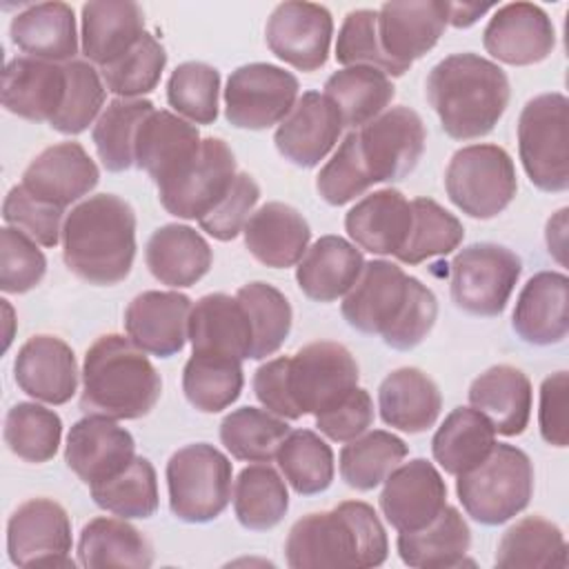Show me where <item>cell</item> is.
Segmentation results:
<instances>
[{
  "mask_svg": "<svg viewBox=\"0 0 569 569\" xmlns=\"http://www.w3.org/2000/svg\"><path fill=\"white\" fill-rule=\"evenodd\" d=\"M67 69V91L60 111L51 118L49 127L64 136H78L102 113L107 98V87L102 76L91 62L71 60L64 62Z\"/></svg>",
  "mask_w": 569,
  "mask_h": 569,
  "instance_id": "db71d44e",
  "label": "cell"
},
{
  "mask_svg": "<svg viewBox=\"0 0 569 569\" xmlns=\"http://www.w3.org/2000/svg\"><path fill=\"white\" fill-rule=\"evenodd\" d=\"M9 36L29 58L64 64L78 53L76 13L67 2L27 4L13 16Z\"/></svg>",
  "mask_w": 569,
  "mask_h": 569,
  "instance_id": "1f68e13d",
  "label": "cell"
},
{
  "mask_svg": "<svg viewBox=\"0 0 569 569\" xmlns=\"http://www.w3.org/2000/svg\"><path fill=\"white\" fill-rule=\"evenodd\" d=\"M133 458V436L111 418L84 416L67 433L64 462L89 487L118 476Z\"/></svg>",
  "mask_w": 569,
  "mask_h": 569,
  "instance_id": "ffe728a7",
  "label": "cell"
},
{
  "mask_svg": "<svg viewBox=\"0 0 569 569\" xmlns=\"http://www.w3.org/2000/svg\"><path fill=\"white\" fill-rule=\"evenodd\" d=\"M325 96L338 107L345 127L360 129L387 111L396 87L387 73L373 67H342L325 82Z\"/></svg>",
  "mask_w": 569,
  "mask_h": 569,
  "instance_id": "ab89813d",
  "label": "cell"
},
{
  "mask_svg": "<svg viewBox=\"0 0 569 569\" xmlns=\"http://www.w3.org/2000/svg\"><path fill=\"white\" fill-rule=\"evenodd\" d=\"M409 447L402 438L385 429L365 431L349 440L338 458L340 478L356 491H371L407 458Z\"/></svg>",
  "mask_w": 569,
  "mask_h": 569,
  "instance_id": "ee69618b",
  "label": "cell"
},
{
  "mask_svg": "<svg viewBox=\"0 0 569 569\" xmlns=\"http://www.w3.org/2000/svg\"><path fill=\"white\" fill-rule=\"evenodd\" d=\"M369 187L371 180L358 153L356 131H351L338 144L336 153L322 164L320 173L316 176V189L325 202L340 207L360 198Z\"/></svg>",
  "mask_w": 569,
  "mask_h": 569,
  "instance_id": "680465c9",
  "label": "cell"
},
{
  "mask_svg": "<svg viewBox=\"0 0 569 569\" xmlns=\"http://www.w3.org/2000/svg\"><path fill=\"white\" fill-rule=\"evenodd\" d=\"M447 507V485L433 462L413 458L398 465L380 493V511L396 531L427 527Z\"/></svg>",
  "mask_w": 569,
  "mask_h": 569,
  "instance_id": "ac0fdd59",
  "label": "cell"
},
{
  "mask_svg": "<svg viewBox=\"0 0 569 569\" xmlns=\"http://www.w3.org/2000/svg\"><path fill=\"white\" fill-rule=\"evenodd\" d=\"M438 318V300L433 291L418 278H409V296L398 320L382 333L387 347L409 351L418 347L433 329Z\"/></svg>",
  "mask_w": 569,
  "mask_h": 569,
  "instance_id": "6125c7cd",
  "label": "cell"
},
{
  "mask_svg": "<svg viewBox=\"0 0 569 569\" xmlns=\"http://www.w3.org/2000/svg\"><path fill=\"white\" fill-rule=\"evenodd\" d=\"M156 111L147 98H116L98 116L91 140L107 171L120 173L136 167L133 147L144 118Z\"/></svg>",
  "mask_w": 569,
  "mask_h": 569,
  "instance_id": "7bdbcfd3",
  "label": "cell"
},
{
  "mask_svg": "<svg viewBox=\"0 0 569 569\" xmlns=\"http://www.w3.org/2000/svg\"><path fill=\"white\" fill-rule=\"evenodd\" d=\"M567 391H569L567 371H556V373L547 376L540 385L538 425H540L542 440L551 447H567V442H569Z\"/></svg>",
  "mask_w": 569,
  "mask_h": 569,
  "instance_id": "e7e4bbea",
  "label": "cell"
},
{
  "mask_svg": "<svg viewBox=\"0 0 569 569\" xmlns=\"http://www.w3.org/2000/svg\"><path fill=\"white\" fill-rule=\"evenodd\" d=\"M231 460L207 442L178 449L167 462L169 509L182 522L216 520L231 500Z\"/></svg>",
  "mask_w": 569,
  "mask_h": 569,
  "instance_id": "ba28073f",
  "label": "cell"
},
{
  "mask_svg": "<svg viewBox=\"0 0 569 569\" xmlns=\"http://www.w3.org/2000/svg\"><path fill=\"white\" fill-rule=\"evenodd\" d=\"M338 107L320 91H305L278 124L273 142L278 153L296 167H318L338 144L342 133Z\"/></svg>",
  "mask_w": 569,
  "mask_h": 569,
  "instance_id": "e0dca14e",
  "label": "cell"
},
{
  "mask_svg": "<svg viewBox=\"0 0 569 569\" xmlns=\"http://www.w3.org/2000/svg\"><path fill=\"white\" fill-rule=\"evenodd\" d=\"M520 273L522 260L511 249L496 242L469 244L451 260V300L471 316H500Z\"/></svg>",
  "mask_w": 569,
  "mask_h": 569,
  "instance_id": "30bf717a",
  "label": "cell"
},
{
  "mask_svg": "<svg viewBox=\"0 0 569 569\" xmlns=\"http://www.w3.org/2000/svg\"><path fill=\"white\" fill-rule=\"evenodd\" d=\"M162 393V380L147 353L120 333L100 336L84 353L80 409L87 416L136 420Z\"/></svg>",
  "mask_w": 569,
  "mask_h": 569,
  "instance_id": "5b68a950",
  "label": "cell"
},
{
  "mask_svg": "<svg viewBox=\"0 0 569 569\" xmlns=\"http://www.w3.org/2000/svg\"><path fill=\"white\" fill-rule=\"evenodd\" d=\"M164 67V47L149 31H144L136 47L116 62L102 67L100 76L107 91L116 93L118 98H140L158 87Z\"/></svg>",
  "mask_w": 569,
  "mask_h": 569,
  "instance_id": "11a10c76",
  "label": "cell"
},
{
  "mask_svg": "<svg viewBox=\"0 0 569 569\" xmlns=\"http://www.w3.org/2000/svg\"><path fill=\"white\" fill-rule=\"evenodd\" d=\"M493 562L505 569H565V533L542 516H525L502 533Z\"/></svg>",
  "mask_w": 569,
  "mask_h": 569,
  "instance_id": "60d3db41",
  "label": "cell"
},
{
  "mask_svg": "<svg viewBox=\"0 0 569 569\" xmlns=\"http://www.w3.org/2000/svg\"><path fill=\"white\" fill-rule=\"evenodd\" d=\"M511 327L527 345H558L569 331V278L560 271L531 276L518 293Z\"/></svg>",
  "mask_w": 569,
  "mask_h": 569,
  "instance_id": "484cf974",
  "label": "cell"
},
{
  "mask_svg": "<svg viewBox=\"0 0 569 569\" xmlns=\"http://www.w3.org/2000/svg\"><path fill=\"white\" fill-rule=\"evenodd\" d=\"M13 378L27 396L47 405H64L78 391L76 353L58 336H33L18 349Z\"/></svg>",
  "mask_w": 569,
  "mask_h": 569,
  "instance_id": "d4e9b609",
  "label": "cell"
},
{
  "mask_svg": "<svg viewBox=\"0 0 569 569\" xmlns=\"http://www.w3.org/2000/svg\"><path fill=\"white\" fill-rule=\"evenodd\" d=\"M82 53L100 69L122 58L144 36V13L129 0H93L82 4Z\"/></svg>",
  "mask_w": 569,
  "mask_h": 569,
  "instance_id": "4dcf8cb0",
  "label": "cell"
},
{
  "mask_svg": "<svg viewBox=\"0 0 569 569\" xmlns=\"http://www.w3.org/2000/svg\"><path fill=\"white\" fill-rule=\"evenodd\" d=\"M238 176L231 147L222 138H202L200 151L184 173L158 191L162 207L182 220H200L231 189Z\"/></svg>",
  "mask_w": 569,
  "mask_h": 569,
  "instance_id": "9a60e30c",
  "label": "cell"
},
{
  "mask_svg": "<svg viewBox=\"0 0 569 569\" xmlns=\"http://www.w3.org/2000/svg\"><path fill=\"white\" fill-rule=\"evenodd\" d=\"M569 100L551 91L531 98L518 118V153L531 184L560 193L569 187Z\"/></svg>",
  "mask_w": 569,
  "mask_h": 569,
  "instance_id": "52a82bcc",
  "label": "cell"
},
{
  "mask_svg": "<svg viewBox=\"0 0 569 569\" xmlns=\"http://www.w3.org/2000/svg\"><path fill=\"white\" fill-rule=\"evenodd\" d=\"M220 71L207 62L178 64L167 82V100L173 111L193 124H211L218 118Z\"/></svg>",
  "mask_w": 569,
  "mask_h": 569,
  "instance_id": "f5cc1de1",
  "label": "cell"
},
{
  "mask_svg": "<svg viewBox=\"0 0 569 569\" xmlns=\"http://www.w3.org/2000/svg\"><path fill=\"white\" fill-rule=\"evenodd\" d=\"M71 545V520L56 500L31 498L7 522V553L16 567L73 569Z\"/></svg>",
  "mask_w": 569,
  "mask_h": 569,
  "instance_id": "4fadbf2b",
  "label": "cell"
},
{
  "mask_svg": "<svg viewBox=\"0 0 569 569\" xmlns=\"http://www.w3.org/2000/svg\"><path fill=\"white\" fill-rule=\"evenodd\" d=\"M389 540L371 505L345 500L331 511L307 513L284 540L291 569H369L387 560Z\"/></svg>",
  "mask_w": 569,
  "mask_h": 569,
  "instance_id": "7a4b0ae2",
  "label": "cell"
},
{
  "mask_svg": "<svg viewBox=\"0 0 569 569\" xmlns=\"http://www.w3.org/2000/svg\"><path fill=\"white\" fill-rule=\"evenodd\" d=\"M449 200L476 220L502 213L518 191L511 156L498 144H469L458 149L445 171Z\"/></svg>",
  "mask_w": 569,
  "mask_h": 569,
  "instance_id": "9c48e42d",
  "label": "cell"
},
{
  "mask_svg": "<svg viewBox=\"0 0 569 569\" xmlns=\"http://www.w3.org/2000/svg\"><path fill=\"white\" fill-rule=\"evenodd\" d=\"M469 402L491 422L496 433L520 436L531 418L533 391L520 369L496 365L471 382Z\"/></svg>",
  "mask_w": 569,
  "mask_h": 569,
  "instance_id": "e575fe53",
  "label": "cell"
},
{
  "mask_svg": "<svg viewBox=\"0 0 569 569\" xmlns=\"http://www.w3.org/2000/svg\"><path fill=\"white\" fill-rule=\"evenodd\" d=\"M345 229L358 249L396 256L411 229V202L391 187L367 193L347 211Z\"/></svg>",
  "mask_w": 569,
  "mask_h": 569,
  "instance_id": "83f0119b",
  "label": "cell"
},
{
  "mask_svg": "<svg viewBox=\"0 0 569 569\" xmlns=\"http://www.w3.org/2000/svg\"><path fill=\"white\" fill-rule=\"evenodd\" d=\"M258 200H260V187L253 180V176L238 171L231 189L207 216H202L198 220V224L211 238H216L220 242H229L238 233H242Z\"/></svg>",
  "mask_w": 569,
  "mask_h": 569,
  "instance_id": "94428289",
  "label": "cell"
},
{
  "mask_svg": "<svg viewBox=\"0 0 569 569\" xmlns=\"http://www.w3.org/2000/svg\"><path fill=\"white\" fill-rule=\"evenodd\" d=\"M47 273V258L36 240L16 227L0 229V289L27 293Z\"/></svg>",
  "mask_w": 569,
  "mask_h": 569,
  "instance_id": "6f0895ef",
  "label": "cell"
},
{
  "mask_svg": "<svg viewBox=\"0 0 569 569\" xmlns=\"http://www.w3.org/2000/svg\"><path fill=\"white\" fill-rule=\"evenodd\" d=\"M78 562L87 569H147L153 565V549L149 540L133 525L127 522V518L100 516L89 520L80 531Z\"/></svg>",
  "mask_w": 569,
  "mask_h": 569,
  "instance_id": "f35d334b",
  "label": "cell"
},
{
  "mask_svg": "<svg viewBox=\"0 0 569 569\" xmlns=\"http://www.w3.org/2000/svg\"><path fill=\"white\" fill-rule=\"evenodd\" d=\"M427 102L453 140L487 136L509 104V78L491 60L465 51L440 60L427 76Z\"/></svg>",
  "mask_w": 569,
  "mask_h": 569,
  "instance_id": "3957f363",
  "label": "cell"
},
{
  "mask_svg": "<svg viewBox=\"0 0 569 569\" xmlns=\"http://www.w3.org/2000/svg\"><path fill=\"white\" fill-rule=\"evenodd\" d=\"M249 253L271 269H287L302 260L309 249L311 229L305 216L284 202H267L251 213L244 229Z\"/></svg>",
  "mask_w": 569,
  "mask_h": 569,
  "instance_id": "f546056e",
  "label": "cell"
},
{
  "mask_svg": "<svg viewBox=\"0 0 569 569\" xmlns=\"http://www.w3.org/2000/svg\"><path fill=\"white\" fill-rule=\"evenodd\" d=\"M93 502L120 518H149L158 509V478L153 465L136 456L118 476L89 487Z\"/></svg>",
  "mask_w": 569,
  "mask_h": 569,
  "instance_id": "816d5d0a",
  "label": "cell"
},
{
  "mask_svg": "<svg viewBox=\"0 0 569 569\" xmlns=\"http://www.w3.org/2000/svg\"><path fill=\"white\" fill-rule=\"evenodd\" d=\"M276 462L300 496L322 493L333 482V451L311 429L289 431L276 453Z\"/></svg>",
  "mask_w": 569,
  "mask_h": 569,
  "instance_id": "7dc6e473",
  "label": "cell"
},
{
  "mask_svg": "<svg viewBox=\"0 0 569 569\" xmlns=\"http://www.w3.org/2000/svg\"><path fill=\"white\" fill-rule=\"evenodd\" d=\"M298 89V78L278 64H242L227 80L224 118L238 129H269L293 109Z\"/></svg>",
  "mask_w": 569,
  "mask_h": 569,
  "instance_id": "8fae6325",
  "label": "cell"
},
{
  "mask_svg": "<svg viewBox=\"0 0 569 569\" xmlns=\"http://www.w3.org/2000/svg\"><path fill=\"white\" fill-rule=\"evenodd\" d=\"M202 144L193 122L164 111H151L138 129L133 160L156 182L158 191L176 182L193 162Z\"/></svg>",
  "mask_w": 569,
  "mask_h": 569,
  "instance_id": "d6986e66",
  "label": "cell"
},
{
  "mask_svg": "<svg viewBox=\"0 0 569 569\" xmlns=\"http://www.w3.org/2000/svg\"><path fill=\"white\" fill-rule=\"evenodd\" d=\"M378 409L385 425L405 433H422L436 425L442 396L425 371L400 367L380 382Z\"/></svg>",
  "mask_w": 569,
  "mask_h": 569,
  "instance_id": "d590c367",
  "label": "cell"
},
{
  "mask_svg": "<svg viewBox=\"0 0 569 569\" xmlns=\"http://www.w3.org/2000/svg\"><path fill=\"white\" fill-rule=\"evenodd\" d=\"M400 560L416 569H453L465 565L471 531L456 507H445L427 527L398 531Z\"/></svg>",
  "mask_w": 569,
  "mask_h": 569,
  "instance_id": "8d00e7d4",
  "label": "cell"
},
{
  "mask_svg": "<svg viewBox=\"0 0 569 569\" xmlns=\"http://www.w3.org/2000/svg\"><path fill=\"white\" fill-rule=\"evenodd\" d=\"M67 91V69L38 58H13L2 71V107L31 122H51Z\"/></svg>",
  "mask_w": 569,
  "mask_h": 569,
  "instance_id": "4316f807",
  "label": "cell"
},
{
  "mask_svg": "<svg viewBox=\"0 0 569 569\" xmlns=\"http://www.w3.org/2000/svg\"><path fill=\"white\" fill-rule=\"evenodd\" d=\"M289 422L269 409L240 407L220 422V442L244 462H271L289 433Z\"/></svg>",
  "mask_w": 569,
  "mask_h": 569,
  "instance_id": "bcb514c9",
  "label": "cell"
},
{
  "mask_svg": "<svg viewBox=\"0 0 569 569\" xmlns=\"http://www.w3.org/2000/svg\"><path fill=\"white\" fill-rule=\"evenodd\" d=\"M485 51L511 67H529L549 58L556 29L547 11L533 2H509L496 9L482 31Z\"/></svg>",
  "mask_w": 569,
  "mask_h": 569,
  "instance_id": "2e32d148",
  "label": "cell"
},
{
  "mask_svg": "<svg viewBox=\"0 0 569 569\" xmlns=\"http://www.w3.org/2000/svg\"><path fill=\"white\" fill-rule=\"evenodd\" d=\"M465 238L462 222L431 198L411 200V229L396 253L402 264H420L433 256L451 253Z\"/></svg>",
  "mask_w": 569,
  "mask_h": 569,
  "instance_id": "681fc988",
  "label": "cell"
},
{
  "mask_svg": "<svg viewBox=\"0 0 569 569\" xmlns=\"http://www.w3.org/2000/svg\"><path fill=\"white\" fill-rule=\"evenodd\" d=\"M333 20L316 2H280L264 27L269 51L298 71H318L329 58Z\"/></svg>",
  "mask_w": 569,
  "mask_h": 569,
  "instance_id": "5bb4252c",
  "label": "cell"
},
{
  "mask_svg": "<svg viewBox=\"0 0 569 569\" xmlns=\"http://www.w3.org/2000/svg\"><path fill=\"white\" fill-rule=\"evenodd\" d=\"M187 340L193 353L244 360L251 356V322L236 296L207 293L191 307Z\"/></svg>",
  "mask_w": 569,
  "mask_h": 569,
  "instance_id": "f1b7e54d",
  "label": "cell"
},
{
  "mask_svg": "<svg viewBox=\"0 0 569 569\" xmlns=\"http://www.w3.org/2000/svg\"><path fill=\"white\" fill-rule=\"evenodd\" d=\"M378 40L382 51L400 67L411 69L413 60L429 53L447 27V2L407 0L385 2L378 9Z\"/></svg>",
  "mask_w": 569,
  "mask_h": 569,
  "instance_id": "7402d4cb",
  "label": "cell"
},
{
  "mask_svg": "<svg viewBox=\"0 0 569 569\" xmlns=\"http://www.w3.org/2000/svg\"><path fill=\"white\" fill-rule=\"evenodd\" d=\"M567 207H562L560 211H556L549 220H547V247L549 253L565 264V251H567Z\"/></svg>",
  "mask_w": 569,
  "mask_h": 569,
  "instance_id": "03108f58",
  "label": "cell"
},
{
  "mask_svg": "<svg viewBox=\"0 0 569 569\" xmlns=\"http://www.w3.org/2000/svg\"><path fill=\"white\" fill-rule=\"evenodd\" d=\"M98 164L80 142H58L40 151L22 173V187L38 200L67 209L96 189Z\"/></svg>",
  "mask_w": 569,
  "mask_h": 569,
  "instance_id": "603a6c76",
  "label": "cell"
},
{
  "mask_svg": "<svg viewBox=\"0 0 569 569\" xmlns=\"http://www.w3.org/2000/svg\"><path fill=\"white\" fill-rule=\"evenodd\" d=\"M4 442L24 462H47L56 456L62 438V420L53 409L38 402H18L7 411Z\"/></svg>",
  "mask_w": 569,
  "mask_h": 569,
  "instance_id": "f907efd6",
  "label": "cell"
},
{
  "mask_svg": "<svg viewBox=\"0 0 569 569\" xmlns=\"http://www.w3.org/2000/svg\"><path fill=\"white\" fill-rule=\"evenodd\" d=\"M236 298L244 307L251 322V360L273 356L291 331V305L280 289L267 282H249L236 291Z\"/></svg>",
  "mask_w": 569,
  "mask_h": 569,
  "instance_id": "c3c4849f",
  "label": "cell"
},
{
  "mask_svg": "<svg viewBox=\"0 0 569 569\" xmlns=\"http://www.w3.org/2000/svg\"><path fill=\"white\" fill-rule=\"evenodd\" d=\"M378 11L373 9H353L345 16L338 40H336V60L342 67H373L387 76H402L409 69L396 64L380 47L378 40Z\"/></svg>",
  "mask_w": 569,
  "mask_h": 569,
  "instance_id": "9f6ffc18",
  "label": "cell"
},
{
  "mask_svg": "<svg viewBox=\"0 0 569 569\" xmlns=\"http://www.w3.org/2000/svg\"><path fill=\"white\" fill-rule=\"evenodd\" d=\"M456 493L476 522L502 525L527 509L533 496V465L516 445L496 442L478 467L458 476Z\"/></svg>",
  "mask_w": 569,
  "mask_h": 569,
  "instance_id": "8992f818",
  "label": "cell"
},
{
  "mask_svg": "<svg viewBox=\"0 0 569 569\" xmlns=\"http://www.w3.org/2000/svg\"><path fill=\"white\" fill-rule=\"evenodd\" d=\"M191 307V298L180 291H142L124 311L127 338L144 353L169 358L187 342Z\"/></svg>",
  "mask_w": 569,
  "mask_h": 569,
  "instance_id": "cb8c5ba5",
  "label": "cell"
},
{
  "mask_svg": "<svg viewBox=\"0 0 569 569\" xmlns=\"http://www.w3.org/2000/svg\"><path fill=\"white\" fill-rule=\"evenodd\" d=\"M136 258V213L127 200L98 193L76 204L62 224V260L89 284L124 280Z\"/></svg>",
  "mask_w": 569,
  "mask_h": 569,
  "instance_id": "277c9868",
  "label": "cell"
},
{
  "mask_svg": "<svg viewBox=\"0 0 569 569\" xmlns=\"http://www.w3.org/2000/svg\"><path fill=\"white\" fill-rule=\"evenodd\" d=\"M64 209L33 198L22 184L9 189L2 202V220L16 227L42 247H56L62 240Z\"/></svg>",
  "mask_w": 569,
  "mask_h": 569,
  "instance_id": "91938a15",
  "label": "cell"
},
{
  "mask_svg": "<svg viewBox=\"0 0 569 569\" xmlns=\"http://www.w3.org/2000/svg\"><path fill=\"white\" fill-rule=\"evenodd\" d=\"M425 140L422 118L409 107H391L356 129L358 153L371 184L409 176L425 151Z\"/></svg>",
  "mask_w": 569,
  "mask_h": 569,
  "instance_id": "7c38bea8",
  "label": "cell"
},
{
  "mask_svg": "<svg viewBox=\"0 0 569 569\" xmlns=\"http://www.w3.org/2000/svg\"><path fill=\"white\" fill-rule=\"evenodd\" d=\"M144 262L158 282L182 289L209 273L213 251L196 229L169 222L158 227L147 240Z\"/></svg>",
  "mask_w": 569,
  "mask_h": 569,
  "instance_id": "d6a6232c",
  "label": "cell"
},
{
  "mask_svg": "<svg viewBox=\"0 0 569 569\" xmlns=\"http://www.w3.org/2000/svg\"><path fill=\"white\" fill-rule=\"evenodd\" d=\"M373 422V400L367 389H351L336 405L316 416V427L333 442H349L362 436Z\"/></svg>",
  "mask_w": 569,
  "mask_h": 569,
  "instance_id": "be15d7a7",
  "label": "cell"
},
{
  "mask_svg": "<svg viewBox=\"0 0 569 569\" xmlns=\"http://www.w3.org/2000/svg\"><path fill=\"white\" fill-rule=\"evenodd\" d=\"M493 4H473V2H447V24L467 29L476 24Z\"/></svg>",
  "mask_w": 569,
  "mask_h": 569,
  "instance_id": "003e7915",
  "label": "cell"
},
{
  "mask_svg": "<svg viewBox=\"0 0 569 569\" xmlns=\"http://www.w3.org/2000/svg\"><path fill=\"white\" fill-rule=\"evenodd\" d=\"M493 447L496 429L473 407H456L431 438L433 460L456 478L478 467Z\"/></svg>",
  "mask_w": 569,
  "mask_h": 569,
  "instance_id": "74e56055",
  "label": "cell"
},
{
  "mask_svg": "<svg viewBox=\"0 0 569 569\" xmlns=\"http://www.w3.org/2000/svg\"><path fill=\"white\" fill-rule=\"evenodd\" d=\"M358 378L351 351L340 342L320 340L260 365L253 373V393L271 413L298 420L336 405L358 387Z\"/></svg>",
  "mask_w": 569,
  "mask_h": 569,
  "instance_id": "6da1fadb",
  "label": "cell"
},
{
  "mask_svg": "<svg viewBox=\"0 0 569 569\" xmlns=\"http://www.w3.org/2000/svg\"><path fill=\"white\" fill-rule=\"evenodd\" d=\"M362 267V251L353 242L340 236H322L298 262L296 282L307 298L333 302L356 284Z\"/></svg>",
  "mask_w": 569,
  "mask_h": 569,
  "instance_id": "836d02e7",
  "label": "cell"
},
{
  "mask_svg": "<svg viewBox=\"0 0 569 569\" xmlns=\"http://www.w3.org/2000/svg\"><path fill=\"white\" fill-rule=\"evenodd\" d=\"M409 278L402 267L389 260L365 262L356 284L345 293L342 318L360 333L382 336L400 316L407 296Z\"/></svg>",
  "mask_w": 569,
  "mask_h": 569,
  "instance_id": "44dd1931",
  "label": "cell"
},
{
  "mask_svg": "<svg viewBox=\"0 0 569 569\" xmlns=\"http://www.w3.org/2000/svg\"><path fill=\"white\" fill-rule=\"evenodd\" d=\"M233 513L244 529H273L289 509V493L282 476L267 462L244 467L233 482Z\"/></svg>",
  "mask_w": 569,
  "mask_h": 569,
  "instance_id": "b9f144b4",
  "label": "cell"
},
{
  "mask_svg": "<svg viewBox=\"0 0 569 569\" xmlns=\"http://www.w3.org/2000/svg\"><path fill=\"white\" fill-rule=\"evenodd\" d=\"M242 360L216 353H191L182 369V391L202 413H218L240 398Z\"/></svg>",
  "mask_w": 569,
  "mask_h": 569,
  "instance_id": "f6af8a7d",
  "label": "cell"
}]
</instances>
